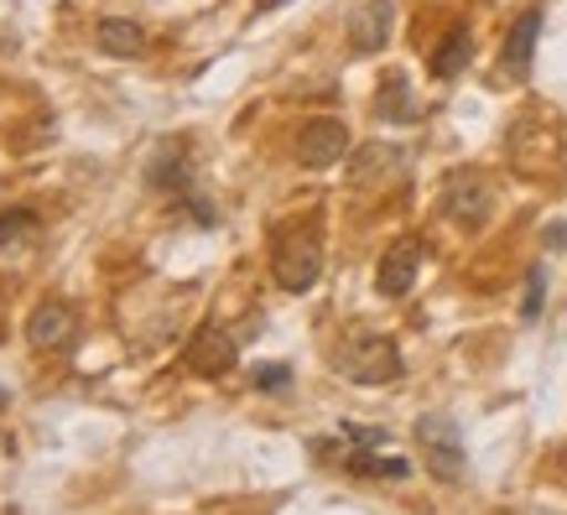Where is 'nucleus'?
<instances>
[{"label":"nucleus","instance_id":"2eb2a0df","mask_svg":"<svg viewBox=\"0 0 567 515\" xmlns=\"http://www.w3.org/2000/svg\"><path fill=\"white\" fill-rule=\"evenodd\" d=\"M468 58H474V37H468V27H453V32L432 48V58H427V69H432V79H458V73L468 69Z\"/></svg>","mask_w":567,"mask_h":515},{"label":"nucleus","instance_id":"20e7f679","mask_svg":"<svg viewBox=\"0 0 567 515\" xmlns=\"http://www.w3.org/2000/svg\"><path fill=\"white\" fill-rule=\"evenodd\" d=\"M443 214L458 229H484L489 224V214H495V193H489V183H484L474 167H458L443 177Z\"/></svg>","mask_w":567,"mask_h":515},{"label":"nucleus","instance_id":"aec40b11","mask_svg":"<svg viewBox=\"0 0 567 515\" xmlns=\"http://www.w3.org/2000/svg\"><path fill=\"white\" fill-rule=\"evenodd\" d=\"M256 385L260 391H287V385H292V364H260Z\"/></svg>","mask_w":567,"mask_h":515},{"label":"nucleus","instance_id":"f3484780","mask_svg":"<svg viewBox=\"0 0 567 515\" xmlns=\"http://www.w3.org/2000/svg\"><path fill=\"white\" fill-rule=\"evenodd\" d=\"M542 302H547V271L532 266V271H526V297H520V318L536 323V318H542Z\"/></svg>","mask_w":567,"mask_h":515},{"label":"nucleus","instance_id":"f03ea898","mask_svg":"<svg viewBox=\"0 0 567 515\" xmlns=\"http://www.w3.org/2000/svg\"><path fill=\"white\" fill-rule=\"evenodd\" d=\"M416 447H422V464H427L432 480L443 484H458L468 468V453H464V432L447 412H422L416 416Z\"/></svg>","mask_w":567,"mask_h":515},{"label":"nucleus","instance_id":"a211bd4d","mask_svg":"<svg viewBox=\"0 0 567 515\" xmlns=\"http://www.w3.org/2000/svg\"><path fill=\"white\" fill-rule=\"evenodd\" d=\"M32 229H37L32 208H11V214H0V245H11L17 235H32Z\"/></svg>","mask_w":567,"mask_h":515},{"label":"nucleus","instance_id":"1a4fd4ad","mask_svg":"<svg viewBox=\"0 0 567 515\" xmlns=\"http://www.w3.org/2000/svg\"><path fill=\"white\" fill-rule=\"evenodd\" d=\"M235 354H240V349H235V333H224V328H198V333H193V343H188V354H183V360H188V370L193 375H204V380H219V375H229V370H235Z\"/></svg>","mask_w":567,"mask_h":515},{"label":"nucleus","instance_id":"412c9836","mask_svg":"<svg viewBox=\"0 0 567 515\" xmlns=\"http://www.w3.org/2000/svg\"><path fill=\"white\" fill-rule=\"evenodd\" d=\"M542 245H547V250H567V219H551L547 229H542Z\"/></svg>","mask_w":567,"mask_h":515},{"label":"nucleus","instance_id":"7ed1b4c3","mask_svg":"<svg viewBox=\"0 0 567 515\" xmlns=\"http://www.w3.org/2000/svg\"><path fill=\"white\" fill-rule=\"evenodd\" d=\"M339 375L354 380V385H391V380L406 375V364H401V349L391 339L360 333V339H349L339 349Z\"/></svg>","mask_w":567,"mask_h":515},{"label":"nucleus","instance_id":"6ab92c4d","mask_svg":"<svg viewBox=\"0 0 567 515\" xmlns=\"http://www.w3.org/2000/svg\"><path fill=\"white\" fill-rule=\"evenodd\" d=\"M339 437H344V443H360V447H385L391 443V432L385 428H360V422H344Z\"/></svg>","mask_w":567,"mask_h":515},{"label":"nucleus","instance_id":"ddd939ff","mask_svg":"<svg viewBox=\"0 0 567 515\" xmlns=\"http://www.w3.org/2000/svg\"><path fill=\"white\" fill-rule=\"evenodd\" d=\"M94 48L110 52V58H141L146 52V27L131 17H104L94 27Z\"/></svg>","mask_w":567,"mask_h":515},{"label":"nucleus","instance_id":"dca6fc26","mask_svg":"<svg viewBox=\"0 0 567 515\" xmlns=\"http://www.w3.org/2000/svg\"><path fill=\"white\" fill-rule=\"evenodd\" d=\"M339 464H344L349 474H360V480H406V474H412L406 459H380V447H354Z\"/></svg>","mask_w":567,"mask_h":515},{"label":"nucleus","instance_id":"4be33fe9","mask_svg":"<svg viewBox=\"0 0 567 515\" xmlns=\"http://www.w3.org/2000/svg\"><path fill=\"white\" fill-rule=\"evenodd\" d=\"M287 0H256V17H266V11H281Z\"/></svg>","mask_w":567,"mask_h":515},{"label":"nucleus","instance_id":"9d476101","mask_svg":"<svg viewBox=\"0 0 567 515\" xmlns=\"http://www.w3.org/2000/svg\"><path fill=\"white\" fill-rule=\"evenodd\" d=\"M401 172H406V152L391 146V141H370V146L349 156V183L354 188H380V183H391Z\"/></svg>","mask_w":567,"mask_h":515},{"label":"nucleus","instance_id":"423d86ee","mask_svg":"<svg viewBox=\"0 0 567 515\" xmlns=\"http://www.w3.org/2000/svg\"><path fill=\"white\" fill-rule=\"evenodd\" d=\"M542 21H547V11H542V6H526V11L516 17V27L505 32V48H499V73H505L511 84H526V79H532V58H536Z\"/></svg>","mask_w":567,"mask_h":515},{"label":"nucleus","instance_id":"f257e3e1","mask_svg":"<svg viewBox=\"0 0 567 515\" xmlns=\"http://www.w3.org/2000/svg\"><path fill=\"white\" fill-rule=\"evenodd\" d=\"M271 276L287 292H312L318 287V276H323V235H318V224H292V229L276 235Z\"/></svg>","mask_w":567,"mask_h":515},{"label":"nucleus","instance_id":"6e6552de","mask_svg":"<svg viewBox=\"0 0 567 515\" xmlns=\"http://www.w3.org/2000/svg\"><path fill=\"white\" fill-rule=\"evenodd\" d=\"M391 27H395V0H364L360 11L349 17V52L354 58H375L391 42Z\"/></svg>","mask_w":567,"mask_h":515},{"label":"nucleus","instance_id":"f8f14e48","mask_svg":"<svg viewBox=\"0 0 567 515\" xmlns=\"http://www.w3.org/2000/svg\"><path fill=\"white\" fill-rule=\"evenodd\" d=\"M27 339H32V349H69L79 339V323H73V312L63 302H37Z\"/></svg>","mask_w":567,"mask_h":515},{"label":"nucleus","instance_id":"5701e85b","mask_svg":"<svg viewBox=\"0 0 567 515\" xmlns=\"http://www.w3.org/2000/svg\"><path fill=\"white\" fill-rule=\"evenodd\" d=\"M6 401H11V395H6V391H0V406H6Z\"/></svg>","mask_w":567,"mask_h":515},{"label":"nucleus","instance_id":"9b49d317","mask_svg":"<svg viewBox=\"0 0 567 515\" xmlns=\"http://www.w3.org/2000/svg\"><path fill=\"white\" fill-rule=\"evenodd\" d=\"M146 188L156 193H193V162H188V146L183 141H162L146 162Z\"/></svg>","mask_w":567,"mask_h":515},{"label":"nucleus","instance_id":"4468645a","mask_svg":"<svg viewBox=\"0 0 567 515\" xmlns=\"http://www.w3.org/2000/svg\"><path fill=\"white\" fill-rule=\"evenodd\" d=\"M375 115L391 125H412L416 121V100H412V79L406 73H385L375 89Z\"/></svg>","mask_w":567,"mask_h":515},{"label":"nucleus","instance_id":"0eeeda50","mask_svg":"<svg viewBox=\"0 0 567 515\" xmlns=\"http://www.w3.org/2000/svg\"><path fill=\"white\" fill-rule=\"evenodd\" d=\"M416 271H422V240H416V235H401L375 266V292L391 297V302L406 297L416 287Z\"/></svg>","mask_w":567,"mask_h":515},{"label":"nucleus","instance_id":"39448f33","mask_svg":"<svg viewBox=\"0 0 567 515\" xmlns=\"http://www.w3.org/2000/svg\"><path fill=\"white\" fill-rule=\"evenodd\" d=\"M349 156V125L333 121V115H318V121L302 125L297 136V162L308 172H323V167H339Z\"/></svg>","mask_w":567,"mask_h":515}]
</instances>
